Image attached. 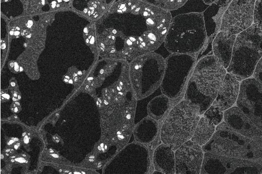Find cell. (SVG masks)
<instances>
[{
    "instance_id": "obj_29",
    "label": "cell",
    "mask_w": 262,
    "mask_h": 174,
    "mask_svg": "<svg viewBox=\"0 0 262 174\" xmlns=\"http://www.w3.org/2000/svg\"><path fill=\"white\" fill-rule=\"evenodd\" d=\"M18 88H19V86L17 83V81H16L14 78H12L10 81V84L9 87H8V89L11 91Z\"/></svg>"
},
{
    "instance_id": "obj_27",
    "label": "cell",
    "mask_w": 262,
    "mask_h": 174,
    "mask_svg": "<svg viewBox=\"0 0 262 174\" xmlns=\"http://www.w3.org/2000/svg\"><path fill=\"white\" fill-rule=\"evenodd\" d=\"M8 68L11 72L15 74L20 72V64L17 61L11 60L8 61Z\"/></svg>"
},
{
    "instance_id": "obj_36",
    "label": "cell",
    "mask_w": 262,
    "mask_h": 174,
    "mask_svg": "<svg viewBox=\"0 0 262 174\" xmlns=\"http://www.w3.org/2000/svg\"><path fill=\"white\" fill-rule=\"evenodd\" d=\"M1 101H2V103H5V102H7V101L6 100V99H5L3 96H1Z\"/></svg>"
},
{
    "instance_id": "obj_11",
    "label": "cell",
    "mask_w": 262,
    "mask_h": 174,
    "mask_svg": "<svg viewBox=\"0 0 262 174\" xmlns=\"http://www.w3.org/2000/svg\"><path fill=\"white\" fill-rule=\"evenodd\" d=\"M256 0H232L225 11L219 31L237 35L253 24Z\"/></svg>"
},
{
    "instance_id": "obj_28",
    "label": "cell",
    "mask_w": 262,
    "mask_h": 174,
    "mask_svg": "<svg viewBox=\"0 0 262 174\" xmlns=\"http://www.w3.org/2000/svg\"><path fill=\"white\" fill-rule=\"evenodd\" d=\"M29 157H24L19 154L18 156L15 159V164L19 165H23L24 166H27L29 164Z\"/></svg>"
},
{
    "instance_id": "obj_38",
    "label": "cell",
    "mask_w": 262,
    "mask_h": 174,
    "mask_svg": "<svg viewBox=\"0 0 262 174\" xmlns=\"http://www.w3.org/2000/svg\"><path fill=\"white\" fill-rule=\"evenodd\" d=\"M69 84H72V85H74V81H73V79H70L69 80Z\"/></svg>"
},
{
    "instance_id": "obj_17",
    "label": "cell",
    "mask_w": 262,
    "mask_h": 174,
    "mask_svg": "<svg viewBox=\"0 0 262 174\" xmlns=\"http://www.w3.org/2000/svg\"><path fill=\"white\" fill-rule=\"evenodd\" d=\"M237 35L219 31L212 42V54L227 70L230 64Z\"/></svg>"
},
{
    "instance_id": "obj_3",
    "label": "cell",
    "mask_w": 262,
    "mask_h": 174,
    "mask_svg": "<svg viewBox=\"0 0 262 174\" xmlns=\"http://www.w3.org/2000/svg\"><path fill=\"white\" fill-rule=\"evenodd\" d=\"M226 74L214 55L201 57L195 63L183 98L198 105L203 115L215 101Z\"/></svg>"
},
{
    "instance_id": "obj_7",
    "label": "cell",
    "mask_w": 262,
    "mask_h": 174,
    "mask_svg": "<svg viewBox=\"0 0 262 174\" xmlns=\"http://www.w3.org/2000/svg\"><path fill=\"white\" fill-rule=\"evenodd\" d=\"M262 57V31L253 24L237 35L227 73L239 81L251 77Z\"/></svg>"
},
{
    "instance_id": "obj_6",
    "label": "cell",
    "mask_w": 262,
    "mask_h": 174,
    "mask_svg": "<svg viewBox=\"0 0 262 174\" xmlns=\"http://www.w3.org/2000/svg\"><path fill=\"white\" fill-rule=\"evenodd\" d=\"M201 116L198 105L182 99L171 107L163 121L160 135L162 143L176 151L191 139Z\"/></svg>"
},
{
    "instance_id": "obj_22",
    "label": "cell",
    "mask_w": 262,
    "mask_h": 174,
    "mask_svg": "<svg viewBox=\"0 0 262 174\" xmlns=\"http://www.w3.org/2000/svg\"><path fill=\"white\" fill-rule=\"evenodd\" d=\"M39 54L33 50L27 49L16 60L28 76L32 79H37L40 77L37 64Z\"/></svg>"
},
{
    "instance_id": "obj_32",
    "label": "cell",
    "mask_w": 262,
    "mask_h": 174,
    "mask_svg": "<svg viewBox=\"0 0 262 174\" xmlns=\"http://www.w3.org/2000/svg\"><path fill=\"white\" fill-rule=\"evenodd\" d=\"M39 1L42 6L46 5L47 4V0H39Z\"/></svg>"
},
{
    "instance_id": "obj_5",
    "label": "cell",
    "mask_w": 262,
    "mask_h": 174,
    "mask_svg": "<svg viewBox=\"0 0 262 174\" xmlns=\"http://www.w3.org/2000/svg\"><path fill=\"white\" fill-rule=\"evenodd\" d=\"M262 137V136H261ZM261 137L251 139L233 130L221 122L209 142L202 146L204 153L254 161H262Z\"/></svg>"
},
{
    "instance_id": "obj_31",
    "label": "cell",
    "mask_w": 262,
    "mask_h": 174,
    "mask_svg": "<svg viewBox=\"0 0 262 174\" xmlns=\"http://www.w3.org/2000/svg\"><path fill=\"white\" fill-rule=\"evenodd\" d=\"M202 1L206 4L210 5L212 3H215L217 0H202Z\"/></svg>"
},
{
    "instance_id": "obj_15",
    "label": "cell",
    "mask_w": 262,
    "mask_h": 174,
    "mask_svg": "<svg viewBox=\"0 0 262 174\" xmlns=\"http://www.w3.org/2000/svg\"><path fill=\"white\" fill-rule=\"evenodd\" d=\"M239 82L233 74L227 73L212 105L222 112L231 108L239 96L241 89Z\"/></svg>"
},
{
    "instance_id": "obj_35",
    "label": "cell",
    "mask_w": 262,
    "mask_h": 174,
    "mask_svg": "<svg viewBox=\"0 0 262 174\" xmlns=\"http://www.w3.org/2000/svg\"><path fill=\"white\" fill-rule=\"evenodd\" d=\"M62 80L64 82V83L69 84V79L63 77Z\"/></svg>"
},
{
    "instance_id": "obj_18",
    "label": "cell",
    "mask_w": 262,
    "mask_h": 174,
    "mask_svg": "<svg viewBox=\"0 0 262 174\" xmlns=\"http://www.w3.org/2000/svg\"><path fill=\"white\" fill-rule=\"evenodd\" d=\"M152 162L155 170L161 174H176L175 151L169 145L163 144L155 149Z\"/></svg>"
},
{
    "instance_id": "obj_23",
    "label": "cell",
    "mask_w": 262,
    "mask_h": 174,
    "mask_svg": "<svg viewBox=\"0 0 262 174\" xmlns=\"http://www.w3.org/2000/svg\"><path fill=\"white\" fill-rule=\"evenodd\" d=\"M142 1L171 12L183 7L188 0H142Z\"/></svg>"
},
{
    "instance_id": "obj_26",
    "label": "cell",
    "mask_w": 262,
    "mask_h": 174,
    "mask_svg": "<svg viewBox=\"0 0 262 174\" xmlns=\"http://www.w3.org/2000/svg\"><path fill=\"white\" fill-rule=\"evenodd\" d=\"M253 76L254 78L262 84V57L256 66Z\"/></svg>"
},
{
    "instance_id": "obj_33",
    "label": "cell",
    "mask_w": 262,
    "mask_h": 174,
    "mask_svg": "<svg viewBox=\"0 0 262 174\" xmlns=\"http://www.w3.org/2000/svg\"><path fill=\"white\" fill-rule=\"evenodd\" d=\"M63 78H67V79H69V80H70V79H71V77L70 76V74H69L68 73H67V74H65V75H64V76H63Z\"/></svg>"
},
{
    "instance_id": "obj_30",
    "label": "cell",
    "mask_w": 262,
    "mask_h": 174,
    "mask_svg": "<svg viewBox=\"0 0 262 174\" xmlns=\"http://www.w3.org/2000/svg\"><path fill=\"white\" fill-rule=\"evenodd\" d=\"M10 110L12 113L17 114L20 112L22 109L21 106H17L15 107H10Z\"/></svg>"
},
{
    "instance_id": "obj_13",
    "label": "cell",
    "mask_w": 262,
    "mask_h": 174,
    "mask_svg": "<svg viewBox=\"0 0 262 174\" xmlns=\"http://www.w3.org/2000/svg\"><path fill=\"white\" fill-rule=\"evenodd\" d=\"M176 174H201L204 152L202 147L191 140L175 151Z\"/></svg>"
},
{
    "instance_id": "obj_19",
    "label": "cell",
    "mask_w": 262,
    "mask_h": 174,
    "mask_svg": "<svg viewBox=\"0 0 262 174\" xmlns=\"http://www.w3.org/2000/svg\"><path fill=\"white\" fill-rule=\"evenodd\" d=\"M159 130V121L148 116L137 124L133 135L136 142L146 145L152 143L157 138Z\"/></svg>"
},
{
    "instance_id": "obj_39",
    "label": "cell",
    "mask_w": 262,
    "mask_h": 174,
    "mask_svg": "<svg viewBox=\"0 0 262 174\" xmlns=\"http://www.w3.org/2000/svg\"><path fill=\"white\" fill-rule=\"evenodd\" d=\"M18 95L17 93H12V96L16 98H18Z\"/></svg>"
},
{
    "instance_id": "obj_25",
    "label": "cell",
    "mask_w": 262,
    "mask_h": 174,
    "mask_svg": "<svg viewBox=\"0 0 262 174\" xmlns=\"http://www.w3.org/2000/svg\"><path fill=\"white\" fill-rule=\"evenodd\" d=\"M253 23L262 31V0H256Z\"/></svg>"
},
{
    "instance_id": "obj_41",
    "label": "cell",
    "mask_w": 262,
    "mask_h": 174,
    "mask_svg": "<svg viewBox=\"0 0 262 174\" xmlns=\"http://www.w3.org/2000/svg\"><path fill=\"white\" fill-rule=\"evenodd\" d=\"M21 98V93H20V94H19L18 95V99H19V101H20Z\"/></svg>"
},
{
    "instance_id": "obj_4",
    "label": "cell",
    "mask_w": 262,
    "mask_h": 174,
    "mask_svg": "<svg viewBox=\"0 0 262 174\" xmlns=\"http://www.w3.org/2000/svg\"><path fill=\"white\" fill-rule=\"evenodd\" d=\"M207 40L203 13L191 12L172 18L163 45L170 54L198 55Z\"/></svg>"
},
{
    "instance_id": "obj_1",
    "label": "cell",
    "mask_w": 262,
    "mask_h": 174,
    "mask_svg": "<svg viewBox=\"0 0 262 174\" xmlns=\"http://www.w3.org/2000/svg\"><path fill=\"white\" fill-rule=\"evenodd\" d=\"M108 12L117 16V23L98 30L97 45L104 51L101 57L128 62L157 51L173 18L171 12L142 0H119Z\"/></svg>"
},
{
    "instance_id": "obj_2",
    "label": "cell",
    "mask_w": 262,
    "mask_h": 174,
    "mask_svg": "<svg viewBox=\"0 0 262 174\" xmlns=\"http://www.w3.org/2000/svg\"><path fill=\"white\" fill-rule=\"evenodd\" d=\"M101 110L103 136L101 140L110 149L122 150L133 135L138 100L132 85L113 92L110 89L102 93Z\"/></svg>"
},
{
    "instance_id": "obj_21",
    "label": "cell",
    "mask_w": 262,
    "mask_h": 174,
    "mask_svg": "<svg viewBox=\"0 0 262 174\" xmlns=\"http://www.w3.org/2000/svg\"><path fill=\"white\" fill-rule=\"evenodd\" d=\"M169 98L162 94L154 97L147 106V112L149 117L160 121L168 113L171 105Z\"/></svg>"
},
{
    "instance_id": "obj_16",
    "label": "cell",
    "mask_w": 262,
    "mask_h": 174,
    "mask_svg": "<svg viewBox=\"0 0 262 174\" xmlns=\"http://www.w3.org/2000/svg\"><path fill=\"white\" fill-rule=\"evenodd\" d=\"M232 0H217L203 12L207 34V42H212L219 32L223 15Z\"/></svg>"
},
{
    "instance_id": "obj_10",
    "label": "cell",
    "mask_w": 262,
    "mask_h": 174,
    "mask_svg": "<svg viewBox=\"0 0 262 174\" xmlns=\"http://www.w3.org/2000/svg\"><path fill=\"white\" fill-rule=\"evenodd\" d=\"M262 174V161H254L204 153L201 174Z\"/></svg>"
},
{
    "instance_id": "obj_14",
    "label": "cell",
    "mask_w": 262,
    "mask_h": 174,
    "mask_svg": "<svg viewBox=\"0 0 262 174\" xmlns=\"http://www.w3.org/2000/svg\"><path fill=\"white\" fill-rule=\"evenodd\" d=\"M224 119L227 125L237 134L251 139L262 136V131L238 106L226 110Z\"/></svg>"
},
{
    "instance_id": "obj_24",
    "label": "cell",
    "mask_w": 262,
    "mask_h": 174,
    "mask_svg": "<svg viewBox=\"0 0 262 174\" xmlns=\"http://www.w3.org/2000/svg\"><path fill=\"white\" fill-rule=\"evenodd\" d=\"M203 115L216 126L223 122L224 118L223 112L220 111L213 105H211Z\"/></svg>"
},
{
    "instance_id": "obj_8",
    "label": "cell",
    "mask_w": 262,
    "mask_h": 174,
    "mask_svg": "<svg viewBox=\"0 0 262 174\" xmlns=\"http://www.w3.org/2000/svg\"><path fill=\"white\" fill-rule=\"evenodd\" d=\"M165 69V58L155 52L129 62L130 81L138 101L149 97L160 88Z\"/></svg>"
},
{
    "instance_id": "obj_12",
    "label": "cell",
    "mask_w": 262,
    "mask_h": 174,
    "mask_svg": "<svg viewBox=\"0 0 262 174\" xmlns=\"http://www.w3.org/2000/svg\"><path fill=\"white\" fill-rule=\"evenodd\" d=\"M237 105L262 131V84L255 78L244 80Z\"/></svg>"
},
{
    "instance_id": "obj_34",
    "label": "cell",
    "mask_w": 262,
    "mask_h": 174,
    "mask_svg": "<svg viewBox=\"0 0 262 174\" xmlns=\"http://www.w3.org/2000/svg\"><path fill=\"white\" fill-rule=\"evenodd\" d=\"M77 74L79 77H81L83 75L84 73L80 70L77 71Z\"/></svg>"
},
{
    "instance_id": "obj_9",
    "label": "cell",
    "mask_w": 262,
    "mask_h": 174,
    "mask_svg": "<svg viewBox=\"0 0 262 174\" xmlns=\"http://www.w3.org/2000/svg\"><path fill=\"white\" fill-rule=\"evenodd\" d=\"M196 61V55L190 54H170L166 58L165 72L160 89L162 94L169 98L172 105L183 99Z\"/></svg>"
},
{
    "instance_id": "obj_37",
    "label": "cell",
    "mask_w": 262,
    "mask_h": 174,
    "mask_svg": "<svg viewBox=\"0 0 262 174\" xmlns=\"http://www.w3.org/2000/svg\"><path fill=\"white\" fill-rule=\"evenodd\" d=\"M12 100H13V102H14L19 101V99H18V98L12 97Z\"/></svg>"
},
{
    "instance_id": "obj_20",
    "label": "cell",
    "mask_w": 262,
    "mask_h": 174,
    "mask_svg": "<svg viewBox=\"0 0 262 174\" xmlns=\"http://www.w3.org/2000/svg\"><path fill=\"white\" fill-rule=\"evenodd\" d=\"M215 130L216 126L202 115L191 140L202 146L209 142Z\"/></svg>"
},
{
    "instance_id": "obj_40",
    "label": "cell",
    "mask_w": 262,
    "mask_h": 174,
    "mask_svg": "<svg viewBox=\"0 0 262 174\" xmlns=\"http://www.w3.org/2000/svg\"><path fill=\"white\" fill-rule=\"evenodd\" d=\"M30 1V0H21V2L24 4H26Z\"/></svg>"
}]
</instances>
